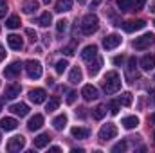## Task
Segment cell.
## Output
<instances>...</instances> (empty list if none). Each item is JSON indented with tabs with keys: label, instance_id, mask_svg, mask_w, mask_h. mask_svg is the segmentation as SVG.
<instances>
[{
	"label": "cell",
	"instance_id": "19",
	"mask_svg": "<svg viewBox=\"0 0 155 153\" xmlns=\"http://www.w3.org/2000/svg\"><path fill=\"white\" fill-rule=\"evenodd\" d=\"M49 142H51V135L49 133H40L38 137L35 139V148H45V146H49Z\"/></svg>",
	"mask_w": 155,
	"mask_h": 153
},
{
	"label": "cell",
	"instance_id": "12",
	"mask_svg": "<svg viewBox=\"0 0 155 153\" xmlns=\"http://www.w3.org/2000/svg\"><path fill=\"white\" fill-rule=\"evenodd\" d=\"M45 97H47V94H45L43 88H35V90L29 92V99H31L35 105H41V103L45 101Z\"/></svg>",
	"mask_w": 155,
	"mask_h": 153
},
{
	"label": "cell",
	"instance_id": "2",
	"mask_svg": "<svg viewBox=\"0 0 155 153\" xmlns=\"http://www.w3.org/2000/svg\"><path fill=\"white\" fill-rule=\"evenodd\" d=\"M97 27H99V18H97L96 15L90 13V15L83 16V20H81V33H83L85 36H90L92 33H96Z\"/></svg>",
	"mask_w": 155,
	"mask_h": 153
},
{
	"label": "cell",
	"instance_id": "10",
	"mask_svg": "<svg viewBox=\"0 0 155 153\" xmlns=\"http://www.w3.org/2000/svg\"><path fill=\"white\" fill-rule=\"evenodd\" d=\"M144 25H146L144 20H130V22L123 24V29H124L126 33H134V31H141Z\"/></svg>",
	"mask_w": 155,
	"mask_h": 153
},
{
	"label": "cell",
	"instance_id": "16",
	"mask_svg": "<svg viewBox=\"0 0 155 153\" xmlns=\"http://www.w3.org/2000/svg\"><path fill=\"white\" fill-rule=\"evenodd\" d=\"M7 43H9V47H11L13 50H20V49L24 47V40L20 38L18 34H9V36H7Z\"/></svg>",
	"mask_w": 155,
	"mask_h": 153
},
{
	"label": "cell",
	"instance_id": "24",
	"mask_svg": "<svg viewBox=\"0 0 155 153\" xmlns=\"http://www.w3.org/2000/svg\"><path fill=\"white\" fill-rule=\"evenodd\" d=\"M72 9V0H58L56 2V11L58 13H67Z\"/></svg>",
	"mask_w": 155,
	"mask_h": 153
},
{
	"label": "cell",
	"instance_id": "44",
	"mask_svg": "<svg viewBox=\"0 0 155 153\" xmlns=\"http://www.w3.org/2000/svg\"><path fill=\"white\" fill-rule=\"evenodd\" d=\"M5 58V49H4V45H0V61Z\"/></svg>",
	"mask_w": 155,
	"mask_h": 153
},
{
	"label": "cell",
	"instance_id": "13",
	"mask_svg": "<svg viewBox=\"0 0 155 153\" xmlns=\"http://www.w3.org/2000/svg\"><path fill=\"white\" fill-rule=\"evenodd\" d=\"M43 126V115L41 114H35L31 119H29V122H27V128L31 130V132H36Z\"/></svg>",
	"mask_w": 155,
	"mask_h": 153
},
{
	"label": "cell",
	"instance_id": "11",
	"mask_svg": "<svg viewBox=\"0 0 155 153\" xmlns=\"http://www.w3.org/2000/svg\"><path fill=\"white\" fill-rule=\"evenodd\" d=\"M96 56H97V47L96 45H87L83 49V52H81V60L87 61V63H90Z\"/></svg>",
	"mask_w": 155,
	"mask_h": 153
},
{
	"label": "cell",
	"instance_id": "36",
	"mask_svg": "<svg viewBox=\"0 0 155 153\" xmlns=\"http://www.w3.org/2000/svg\"><path fill=\"white\" fill-rule=\"evenodd\" d=\"M67 67H69V61H67V60H60V61L56 63V72H58V74H63Z\"/></svg>",
	"mask_w": 155,
	"mask_h": 153
},
{
	"label": "cell",
	"instance_id": "29",
	"mask_svg": "<svg viewBox=\"0 0 155 153\" xmlns=\"http://www.w3.org/2000/svg\"><path fill=\"white\" fill-rule=\"evenodd\" d=\"M20 24H22V22H20V18H18L16 15L9 16V18H7V22H5V25H7L9 29H16V27H20Z\"/></svg>",
	"mask_w": 155,
	"mask_h": 153
},
{
	"label": "cell",
	"instance_id": "51",
	"mask_svg": "<svg viewBox=\"0 0 155 153\" xmlns=\"http://www.w3.org/2000/svg\"><path fill=\"white\" fill-rule=\"evenodd\" d=\"M49 2H51V0H43V4H49Z\"/></svg>",
	"mask_w": 155,
	"mask_h": 153
},
{
	"label": "cell",
	"instance_id": "43",
	"mask_svg": "<svg viewBox=\"0 0 155 153\" xmlns=\"http://www.w3.org/2000/svg\"><path fill=\"white\" fill-rule=\"evenodd\" d=\"M123 61H124V56H116L114 58V65H121Z\"/></svg>",
	"mask_w": 155,
	"mask_h": 153
},
{
	"label": "cell",
	"instance_id": "34",
	"mask_svg": "<svg viewBox=\"0 0 155 153\" xmlns=\"http://www.w3.org/2000/svg\"><path fill=\"white\" fill-rule=\"evenodd\" d=\"M67 27H69V22H67V20H58V22H56V31H58L60 34H63V33L67 31Z\"/></svg>",
	"mask_w": 155,
	"mask_h": 153
},
{
	"label": "cell",
	"instance_id": "49",
	"mask_svg": "<svg viewBox=\"0 0 155 153\" xmlns=\"http://www.w3.org/2000/svg\"><path fill=\"white\" fill-rule=\"evenodd\" d=\"M150 11H152V13H155V4H152V7H150Z\"/></svg>",
	"mask_w": 155,
	"mask_h": 153
},
{
	"label": "cell",
	"instance_id": "4",
	"mask_svg": "<svg viewBox=\"0 0 155 153\" xmlns=\"http://www.w3.org/2000/svg\"><path fill=\"white\" fill-rule=\"evenodd\" d=\"M153 41H155V36L152 34V33H146V34H143L141 38H135L134 47H135L137 50H144V49H148Z\"/></svg>",
	"mask_w": 155,
	"mask_h": 153
},
{
	"label": "cell",
	"instance_id": "22",
	"mask_svg": "<svg viewBox=\"0 0 155 153\" xmlns=\"http://www.w3.org/2000/svg\"><path fill=\"white\" fill-rule=\"evenodd\" d=\"M101 65H103V58H99V56H96V58H94V63L90 61V67H88V74H90V76H96V74L99 72V69H101Z\"/></svg>",
	"mask_w": 155,
	"mask_h": 153
},
{
	"label": "cell",
	"instance_id": "20",
	"mask_svg": "<svg viewBox=\"0 0 155 153\" xmlns=\"http://www.w3.org/2000/svg\"><path fill=\"white\" fill-rule=\"evenodd\" d=\"M141 67H143V70H152L155 67V54H146L143 60H141Z\"/></svg>",
	"mask_w": 155,
	"mask_h": 153
},
{
	"label": "cell",
	"instance_id": "17",
	"mask_svg": "<svg viewBox=\"0 0 155 153\" xmlns=\"http://www.w3.org/2000/svg\"><path fill=\"white\" fill-rule=\"evenodd\" d=\"M16 126H18V122H16V119H13V117H5V119L0 121V128L5 130V132H11V130H15Z\"/></svg>",
	"mask_w": 155,
	"mask_h": 153
},
{
	"label": "cell",
	"instance_id": "46",
	"mask_svg": "<svg viewBox=\"0 0 155 153\" xmlns=\"http://www.w3.org/2000/svg\"><path fill=\"white\" fill-rule=\"evenodd\" d=\"M49 151H52V153H58V151H60V148H58V146H52V148H49Z\"/></svg>",
	"mask_w": 155,
	"mask_h": 153
},
{
	"label": "cell",
	"instance_id": "45",
	"mask_svg": "<svg viewBox=\"0 0 155 153\" xmlns=\"http://www.w3.org/2000/svg\"><path fill=\"white\" fill-rule=\"evenodd\" d=\"M101 2H103V0H92V7H97Z\"/></svg>",
	"mask_w": 155,
	"mask_h": 153
},
{
	"label": "cell",
	"instance_id": "7",
	"mask_svg": "<svg viewBox=\"0 0 155 153\" xmlns=\"http://www.w3.org/2000/svg\"><path fill=\"white\" fill-rule=\"evenodd\" d=\"M121 41H123V38L119 36V34H108L107 38L103 40V47L105 49H108V50H112V49H116V47H119L121 45Z\"/></svg>",
	"mask_w": 155,
	"mask_h": 153
},
{
	"label": "cell",
	"instance_id": "48",
	"mask_svg": "<svg viewBox=\"0 0 155 153\" xmlns=\"http://www.w3.org/2000/svg\"><path fill=\"white\" fill-rule=\"evenodd\" d=\"M150 122H152V124H155V114L150 115Z\"/></svg>",
	"mask_w": 155,
	"mask_h": 153
},
{
	"label": "cell",
	"instance_id": "31",
	"mask_svg": "<svg viewBox=\"0 0 155 153\" xmlns=\"http://www.w3.org/2000/svg\"><path fill=\"white\" fill-rule=\"evenodd\" d=\"M58 106H60V97H52V99H49V103H47V112H54V110H58Z\"/></svg>",
	"mask_w": 155,
	"mask_h": 153
},
{
	"label": "cell",
	"instance_id": "27",
	"mask_svg": "<svg viewBox=\"0 0 155 153\" xmlns=\"http://www.w3.org/2000/svg\"><path fill=\"white\" fill-rule=\"evenodd\" d=\"M51 22H52V15H51L49 11L41 13V16H40L38 20H36V24H38V25H41V27H47Z\"/></svg>",
	"mask_w": 155,
	"mask_h": 153
},
{
	"label": "cell",
	"instance_id": "33",
	"mask_svg": "<svg viewBox=\"0 0 155 153\" xmlns=\"http://www.w3.org/2000/svg\"><path fill=\"white\" fill-rule=\"evenodd\" d=\"M119 103L124 105V106H130V105H132V94H130V92L121 94V96H119Z\"/></svg>",
	"mask_w": 155,
	"mask_h": 153
},
{
	"label": "cell",
	"instance_id": "3",
	"mask_svg": "<svg viewBox=\"0 0 155 153\" xmlns=\"http://www.w3.org/2000/svg\"><path fill=\"white\" fill-rule=\"evenodd\" d=\"M25 72H27V76L31 77V79H38L41 76V63H40L38 60H29V61H25Z\"/></svg>",
	"mask_w": 155,
	"mask_h": 153
},
{
	"label": "cell",
	"instance_id": "25",
	"mask_svg": "<svg viewBox=\"0 0 155 153\" xmlns=\"http://www.w3.org/2000/svg\"><path fill=\"white\" fill-rule=\"evenodd\" d=\"M83 79V72H81V69L79 67H74L72 70H71V74H69V81L72 83V85H76Z\"/></svg>",
	"mask_w": 155,
	"mask_h": 153
},
{
	"label": "cell",
	"instance_id": "47",
	"mask_svg": "<svg viewBox=\"0 0 155 153\" xmlns=\"http://www.w3.org/2000/svg\"><path fill=\"white\" fill-rule=\"evenodd\" d=\"M47 85H51V86H52V85H54V79H52V77H47Z\"/></svg>",
	"mask_w": 155,
	"mask_h": 153
},
{
	"label": "cell",
	"instance_id": "14",
	"mask_svg": "<svg viewBox=\"0 0 155 153\" xmlns=\"http://www.w3.org/2000/svg\"><path fill=\"white\" fill-rule=\"evenodd\" d=\"M38 7H40V2H38V0H24V2H22V11H24L25 15L35 13Z\"/></svg>",
	"mask_w": 155,
	"mask_h": 153
},
{
	"label": "cell",
	"instance_id": "5",
	"mask_svg": "<svg viewBox=\"0 0 155 153\" xmlns=\"http://www.w3.org/2000/svg\"><path fill=\"white\" fill-rule=\"evenodd\" d=\"M117 135V128L116 124H112V122H107L101 130H99V139L101 141H110V139H114Z\"/></svg>",
	"mask_w": 155,
	"mask_h": 153
},
{
	"label": "cell",
	"instance_id": "30",
	"mask_svg": "<svg viewBox=\"0 0 155 153\" xmlns=\"http://www.w3.org/2000/svg\"><path fill=\"white\" fill-rule=\"evenodd\" d=\"M105 114H107V108H105L103 105H97V106L92 110V115H94V119H97V121H99V119H103V117H105Z\"/></svg>",
	"mask_w": 155,
	"mask_h": 153
},
{
	"label": "cell",
	"instance_id": "15",
	"mask_svg": "<svg viewBox=\"0 0 155 153\" xmlns=\"http://www.w3.org/2000/svg\"><path fill=\"white\" fill-rule=\"evenodd\" d=\"M20 96V85H9L4 90V99H15Z\"/></svg>",
	"mask_w": 155,
	"mask_h": 153
},
{
	"label": "cell",
	"instance_id": "50",
	"mask_svg": "<svg viewBox=\"0 0 155 153\" xmlns=\"http://www.w3.org/2000/svg\"><path fill=\"white\" fill-rule=\"evenodd\" d=\"M78 2H79V4H87V0H78Z\"/></svg>",
	"mask_w": 155,
	"mask_h": 153
},
{
	"label": "cell",
	"instance_id": "26",
	"mask_svg": "<svg viewBox=\"0 0 155 153\" xmlns=\"http://www.w3.org/2000/svg\"><path fill=\"white\" fill-rule=\"evenodd\" d=\"M139 124V119L135 117V115H130V117H124L123 119V126L126 128V130H132V128H135Z\"/></svg>",
	"mask_w": 155,
	"mask_h": 153
},
{
	"label": "cell",
	"instance_id": "38",
	"mask_svg": "<svg viewBox=\"0 0 155 153\" xmlns=\"http://www.w3.org/2000/svg\"><path fill=\"white\" fill-rule=\"evenodd\" d=\"M144 4H146V0H132V5H134L132 11H139V9H143Z\"/></svg>",
	"mask_w": 155,
	"mask_h": 153
},
{
	"label": "cell",
	"instance_id": "52",
	"mask_svg": "<svg viewBox=\"0 0 155 153\" xmlns=\"http://www.w3.org/2000/svg\"><path fill=\"white\" fill-rule=\"evenodd\" d=\"M0 112H2V103H0Z\"/></svg>",
	"mask_w": 155,
	"mask_h": 153
},
{
	"label": "cell",
	"instance_id": "40",
	"mask_svg": "<svg viewBox=\"0 0 155 153\" xmlns=\"http://www.w3.org/2000/svg\"><path fill=\"white\" fill-rule=\"evenodd\" d=\"M7 11V0H0V16H4Z\"/></svg>",
	"mask_w": 155,
	"mask_h": 153
},
{
	"label": "cell",
	"instance_id": "35",
	"mask_svg": "<svg viewBox=\"0 0 155 153\" xmlns=\"http://www.w3.org/2000/svg\"><path fill=\"white\" fill-rule=\"evenodd\" d=\"M119 106H121L119 99H117V101H110V103H108V110H110V114L117 115V114H119Z\"/></svg>",
	"mask_w": 155,
	"mask_h": 153
},
{
	"label": "cell",
	"instance_id": "37",
	"mask_svg": "<svg viewBox=\"0 0 155 153\" xmlns=\"http://www.w3.org/2000/svg\"><path fill=\"white\" fill-rule=\"evenodd\" d=\"M126 148H128V142H126V141H121V142H117L116 146H114V148H112V151L114 153H123V151H126Z\"/></svg>",
	"mask_w": 155,
	"mask_h": 153
},
{
	"label": "cell",
	"instance_id": "21",
	"mask_svg": "<svg viewBox=\"0 0 155 153\" xmlns=\"http://www.w3.org/2000/svg\"><path fill=\"white\" fill-rule=\"evenodd\" d=\"M135 67H137V60L135 58H130L128 60V67H126V76L130 77V79H134V77H137V70H135Z\"/></svg>",
	"mask_w": 155,
	"mask_h": 153
},
{
	"label": "cell",
	"instance_id": "18",
	"mask_svg": "<svg viewBox=\"0 0 155 153\" xmlns=\"http://www.w3.org/2000/svg\"><path fill=\"white\" fill-rule=\"evenodd\" d=\"M11 112H13L15 115L25 117V115L29 114V106H27L25 103H18V105H13V106H11Z\"/></svg>",
	"mask_w": 155,
	"mask_h": 153
},
{
	"label": "cell",
	"instance_id": "41",
	"mask_svg": "<svg viewBox=\"0 0 155 153\" xmlns=\"http://www.w3.org/2000/svg\"><path fill=\"white\" fill-rule=\"evenodd\" d=\"M74 43H76V41H72L71 47H65V49H63V52H65L67 56H72V54H74Z\"/></svg>",
	"mask_w": 155,
	"mask_h": 153
},
{
	"label": "cell",
	"instance_id": "39",
	"mask_svg": "<svg viewBox=\"0 0 155 153\" xmlns=\"http://www.w3.org/2000/svg\"><path fill=\"white\" fill-rule=\"evenodd\" d=\"M76 92H69V94H67V99H65V101H67V105H72V103H74V101H76Z\"/></svg>",
	"mask_w": 155,
	"mask_h": 153
},
{
	"label": "cell",
	"instance_id": "9",
	"mask_svg": "<svg viewBox=\"0 0 155 153\" xmlns=\"http://www.w3.org/2000/svg\"><path fill=\"white\" fill-rule=\"evenodd\" d=\"M20 70H22V63L20 61H13L9 67L4 69V74H5V77H9V79H15V77L20 74Z\"/></svg>",
	"mask_w": 155,
	"mask_h": 153
},
{
	"label": "cell",
	"instance_id": "28",
	"mask_svg": "<svg viewBox=\"0 0 155 153\" xmlns=\"http://www.w3.org/2000/svg\"><path fill=\"white\" fill-rule=\"evenodd\" d=\"M52 126H54V130H63L67 126V115H58L52 121Z\"/></svg>",
	"mask_w": 155,
	"mask_h": 153
},
{
	"label": "cell",
	"instance_id": "23",
	"mask_svg": "<svg viewBox=\"0 0 155 153\" xmlns=\"http://www.w3.org/2000/svg\"><path fill=\"white\" fill-rule=\"evenodd\" d=\"M71 133H72L74 139H87V137L90 135V132H88L87 128H81V126H74V128L71 130Z\"/></svg>",
	"mask_w": 155,
	"mask_h": 153
},
{
	"label": "cell",
	"instance_id": "32",
	"mask_svg": "<svg viewBox=\"0 0 155 153\" xmlns=\"http://www.w3.org/2000/svg\"><path fill=\"white\" fill-rule=\"evenodd\" d=\"M117 7L121 11H132L134 5H132V0H117Z\"/></svg>",
	"mask_w": 155,
	"mask_h": 153
},
{
	"label": "cell",
	"instance_id": "1",
	"mask_svg": "<svg viewBox=\"0 0 155 153\" xmlns=\"http://www.w3.org/2000/svg\"><path fill=\"white\" fill-rule=\"evenodd\" d=\"M121 88V77L116 70H110L107 72V76L103 79V90L105 94H116L117 90Z\"/></svg>",
	"mask_w": 155,
	"mask_h": 153
},
{
	"label": "cell",
	"instance_id": "42",
	"mask_svg": "<svg viewBox=\"0 0 155 153\" xmlns=\"http://www.w3.org/2000/svg\"><path fill=\"white\" fill-rule=\"evenodd\" d=\"M25 34H27V36H29V38L33 40V41H35V40H36V33H35V31H33V29H25Z\"/></svg>",
	"mask_w": 155,
	"mask_h": 153
},
{
	"label": "cell",
	"instance_id": "6",
	"mask_svg": "<svg viewBox=\"0 0 155 153\" xmlns=\"http://www.w3.org/2000/svg\"><path fill=\"white\" fill-rule=\"evenodd\" d=\"M24 146H25V137L22 135H15L7 141V151H20L24 150Z\"/></svg>",
	"mask_w": 155,
	"mask_h": 153
},
{
	"label": "cell",
	"instance_id": "8",
	"mask_svg": "<svg viewBox=\"0 0 155 153\" xmlns=\"http://www.w3.org/2000/svg\"><path fill=\"white\" fill-rule=\"evenodd\" d=\"M81 96H83V99H87V101H94V99L99 97V92H97L96 86H92V85H85L83 90H81Z\"/></svg>",
	"mask_w": 155,
	"mask_h": 153
},
{
	"label": "cell",
	"instance_id": "53",
	"mask_svg": "<svg viewBox=\"0 0 155 153\" xmlns=\"http://www.w3.org/2000/svg\"><path fill=\"white\" fill-rule=\"evenodd\" d=\"M153 141H155V132H153Z\"/></svg>",
	"mask_w": 155,
	"mask_h": 153
}]
</instances>
